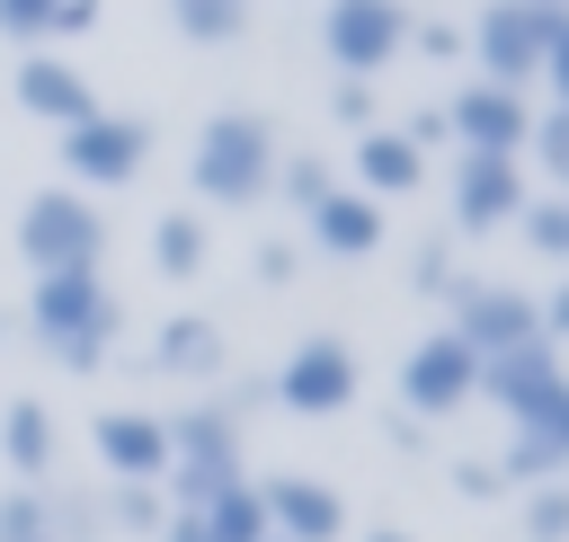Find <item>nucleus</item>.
<instances>
[{
    "label": "nucleus",
    "mask_w": 569,
    "mask_h": 542,
    "mask_svg": "<svg viewBox=\"0 0 569 542\" xmlns=\"http://www.w3.org/2000/svg\"><path fill=\"white\" fill-rule=\"evenodd\" d=\"M169 18H178L187 44H231L249 9H240V0H169Z\"/></svg>",
    "instance_id": "obj_26"
},
{
    "label": "nucleus",
    "mask_w": 569,
    "mask_h": 542,
    "mask_svg": "<svg viewBox=\"0 0 569 542\" xmlns=\"http://www.w3.org/2000/svg\"><path fill=\"white\" fill-rule=\"evenodd\" d=\"M498 480H507V489H516V480H525V489L569 480V373H560V382L516 418V444L498 453Z\"/></svg>",
    "instance_id": "obj_10"
},
{
    "label": "nucleus",
    "mask_w": 569,
    "mask_h": 542,
    "mask_svg": "<svg viewBox=\"0 0 569 542\" xmlns=\"http://www.w3.org/2000/svg\"><path fill=\"white\" fill-rule=\"evenodd\" d=\"M409 9L400 0H329L320 9V44H329V62H338V80H373L382 62H400L409 53Z\"/></svg>",
    "instance_id": "obj_4"
},
{
    "label": "nucleus",
    "mask_w": 569,
    "mask_h": 542,
    "mask_svg": "<svg viewBox=\"0 0 569 542\" xmlns=\"http://www.w3.org/2000/svg\"><path fill=\"white\" fill-rule=\"evenodd\" d=\"M293 267H302L293 240H267V249H258V284H293Z\"/></svg>",
    "instance_id": "obj_37"
},
{
    "label": "nucleus",
    "mask_w": 569,
    "mask_h": 542,
    "mask_svg": "<svg viewBox=\"0 0 569 542\" xmlns=\"http://www.w3.org/2000/svg\"><path fill=\"white\" fill-rule=\"evenodd\" d=\"M525 204H533L525 160H498V151H462V160H453V222H462V231H498V222H516Z\"/></svg>",
    "instance_id": "obj_12"
},
{
    "label": "nucleus",
    "mask_w": 569,
    "mask_h": 542,
    "mask_svg": "<svg viewBox=\"0 0 569 542\" xmlns=\"http://www.w3.org/2000/svg\"><path fill=\"white\" fill-rule=\"evenodd\" d=\"M267 400L276 409H293V418H338L347 400H356V347L347 338H302L284 364H276V382H267Z\"/></svg>",
    "instance_id": "obj_8"
},
{
    "label": "nucleus",
    "mask_w": 569,
    "mask_h": 542,
    "mask_svg": "<svg viewBox=\"0 0 569 542\" xmlns=\"http://www.w3.org/2000/svg\"><path fill=\"white\" fill-rule=\"evenodd\" d=\"M356 187L382 204V195H418L427 187V151L400 133V124H373V133H356Z\"/></svg>",
    "instance_id": "obj_18"
},
{
    "label": "nucleus",
    "mask_w": 569,
    "mask_h": 542,
    "mask_svg": "<svg viewBox=\"0 0 569 542\" xmlns=\"http://www.w3.org/2000/svg\"><path fill=\"white\" fill-rule=\"evenodd\" d=\"M409 284H418V293H445V302H453V293H462L453 240H418V267H409Z\"/></svg>",
    "instance_id": "obj_29"
},
{
    "label": "nucleus",
    "mask_w": 569,
    "mask_h": 542,
    "mask_svg": "<svg viewBox=\"0 0 569 542\" xmlns=\"http://www.w3.org/2000/svg\"><path fill=\"white\" fill-rule=\"evenodd\" d=\"M462 400H480V355H471L453 329H427V338L400 355V409H409V418H453Z\"/></svg>",
    "instance_id": "obj_7"
},
{
    "label": "nucleus",
    "mask_w": 569,
    "mask_h": 542,
    "mask_svg": "<svg viewBox=\"0 0 569 542\" xmlns=\"http://www.w3.org/2000/svg\"><path fill=\"white\" fill-rule=\"evenodd\" d=\"M187 187L204 195V204H258L267 187H276V124L258 116V107H222V116H204V133H196V151H187Z\"/></svg>",
    "instance_id": "obj_1"
},
{
    "label": "nucleus",
    "mask_w": 569,
    "mask_h": 542,
    "mask_svg": "<svg viewBox=\"0 0 569 542\" xmlns=\"http://www.w3.org/2000/svg\"><path fill=\"white\" fill-rule=\"evenodd\" d=\"M525 533H533V542H569V480H542V489L525 498Z\"/></svg>",
    "instance_id": "obj_28"
},
{
    "label": "nucleus",
    "mask_w": 569,
    "mask_h": 542,
    "mask_svg": "<svg viewBox=\"0 0 569 542\" xmlns=\"http://www.w3.org/2000/svg\"><path fill=\"white\" fill-rule=\"evenodd\" d=\"M551 382H560V347H551V338H525V347H507V355H480V400H498L507 418H525Z\"/></svg>",
    "instance_id": "obj_17"
},
{
    "label": "nucleus",
    "mask_w": 569,
    "mask_h": 542,
    "mask_svg": "<svg viewBox=\"0 0 569 542\" xmlns=\"http://www.w3.org/2000/svg\"><path fill=\"white\" fill-rule=\"evenodd\" d=\"M53 9H62V0H0V36H18V44H36V36L53 27Z\"/></svg>",
    "instance_id": "obj_33"
},
{
    "label": "nucleus",
    "mask_w": 569,
    "mask_h": 542,
    "mask_svg": "<svg viewBox=\"0 0 569 542\" xmlns=\"http://www.w3.org/2000/svg\"><path fill=\"white\" fill-rule=\"evenodd\" d=\"M533 9H551V18H569V0H533Z\"/></svg>",
    "instance_id": "obj_40"
},
{
    "label": "nucleus",
    "mask_w": 569,
    "mask_h": 542,
    "mask_svg": "<svg viewBox=\"0 0 569 542\" xmlns=\"http://www.w3.org/2000/svg\"><path fill=\"white\" fill-rule=\"evenodd\" d=\"M542 338H551V347H560V338H569V275H560V293H551V302H542Z\"/></svg>",
    "instance_id": "obj_39"
},
{
    "label": "nucleus",
    "mask_w": 569,
    "mask_h": 542,
    "mask_svg": "<svg viewBox=\"0 0 569 542\" xmlns=\"http://www.w3.org/2000/svg\"><path fill=\"white\" fill-rule=\"evenodd\" d=\"M107 524L151 542V533L169 524V498H160V489H142V480H116V489H107Z\"/></svg>",
    "instance_id": "obj_25"
},
{
    "label": "nucleus",
    "mask_w": 569,
    "mask_h": 542,
    "mask_svg": "<svg viewBox=\"0 0 569 542\" xmlns=\"http://www.w3.org/2000/svg\"><path fill=\"white\" fill-rule=\"evenodd\" d=\"M525 151L551 169V178H569V107H551V116H533V133H525Z\"/></svg>",
    "instance_id": "obj_31"
},
{
    "label": "nucleus",
    "mask_w": 569,
    "mask_h": 542,
    "mask_svg": "<svg viewBox=\"0 0 569 542\" xmlns=\"http://www.w3.org/2000/svg\"><path fill=\"white\" fill-rule=\"evenodd\" d=\"M240 9H249V0H240Z\"/></svg>",
    "instance_id": "obj_44"
},
{
    "label": "nucleus",
    "mask_w": 569,
    "mask_h": 542,
    "mask_svg": "<svg viewBox=\"0 0 569 542\" xmlns=\"http://www.w3.org/2000/svg\"><path fill=\"white\" fill-rule=\"evenodd\" d=\"M18 258H27L36 275H98V258H107V213H98V195H80V187H36L27 213H18Z\"/></svg>",
    "instance_id": "obj_3"
},
{
    "label": "nucleus",
    "mask_w": 569,
    "mask_h": 542,
    "mask_svg": "<svg viewBox=\"0 0 569 542\" xmlns=\"http://www.w3.org/2000/svg\"><path fill=\"white\" fill-rule=\"evenodd\" d=\"M0 542H44V489H0Z\"/></svg>",
    "instance_id": "obj_30"
},
{
    "label": "nucleus",
    "mask_w": 569,
    "mask_h": 542,
    "mask_svg": "<svg viewBox=\"0 0 569 542\" xmlns=\"http://www.w3.org/2000/svg\"><path fill=\"white\" fill-rule=\"evenodd\" d=\"M365 542H409V533H365Z\"/></svg>",
    "instance_id": "obj_41"
},
{
    "label": "nucleus",
    "mask_w": 569,
    "mask_h": 542,
    "mask_svg": "<svg viewBox=\"0 0 569 542\" xmlns=\"http://www.w3.org/2000/svg\"><path fill=\"white\" fill-rule=\"evenodd\" d=\"M445 133L462 151H498V160H525V133H533V107L525 89H498V80H471L453 107H445Z\"/></svg>",
    "instance_id": "obj_11"
},
{
    "label": "nucleus",
    "mask_w": 569,
    "mask_h": 542,
    "mask_svg": "<svg viewBox=\"0 0 569 542\" xmlns=\"http://www.w3.org/2000/svg\"><path fill=\"white\" fill-rule=\"evenodd\" d=\"M151 364H160V373H178V382H213V373L231 364V347H222V329H213L204 311H178V320H160Z\"/></svg>",
    "instance_id": "obj_20"
},
{
    "label": "nucleus",
    "mask_w": 569,
    "mask_h": 542,
    "mask_svg": "<svg viewBox=\"0 0 569 542\" xmlns=\"http://www.w3.org/2000/svg\"><path fill=\"white\" fill-rule=\"evenodd\" d=\"M18 107L44 116L53 133H71L80 116H98V89H89L80 62H62V53H27V62H18Z\"/></svg>",
    "instance_id": "obj_15"
},
{
    "label": "nucleus",
    "mask_w": 569,
    "mask_h": 542,
    "mask_svg": "<svg viewBox=\"0 0 569 542\" xmlns=\"http://www.w3.org/2000/svg\"><path fill=\"white\" fill-rule=\"evenodd\" d=\"M471 355H507V347H525V338H542V302L533 293H516V284H471L462 275V293H453V320H445Z\"/></svg>",
    "instance_id": "obj_9"
},
{
    "label": "nucleus",
    "mask_w": 569,
    "mask_h": 542,
    "mask_svg": "<svg viewBox=\"0 0 569 542\" xmlns=\"http://www.w3.org/2000/svg\"><path fill=\"white\" fill-rule=\"evenodd\" d=\"M151 267L178 275V284L204 275V267H213V231H204V213H160V222H151Z\"/></svg>",
    "instance_id": "obj_22"
},
{
    "label": "nucleus",
    "mask_w": 569,
    "mask_h": 542,
    "mask_svg": "<svg viewBox=\"0 0 569 542\" xmlns=\"http://www.w3.org/2000/svg\"><path fill=\"white\" fill-rule=\"evenodd\" d=\"M542 44H551V9H533V0H489L480 27L462 36V53H480V80H498V89L542 80Z\"/></svg>",
    "instance_id": "obj_6"
},
{
    "label": "nucleus",
    "mask_w": 569,
    "mask_h": 542,
    "mask_svg": "<svg viewBox=\"0 0 569 542\" xmlns=\"http://www.w3.org/2000/svg\"><path fill=\"white\" fill-rule=\"evenodd\" d=\"M0 462L18 471V489H44L53 480V409L44 400H9L0 409Z\"/></svg>",
    "instance_id": "obj_21"
},
{
    "label": "nucleus",
    "mask_w": 569,
    "mask_h": 542,
    "mask_svg": "<svg viewBox=\"0 0 569 542\" xmlns=\"http://www.w3.org/2000/svg\"><path fill=\"white\" fill-rule=\"evenodd\" d=\"M89 444H98V462L116 480H142V489L169 480V418H151V409H107Z\"/></svg>",
    "instance_id": "obj_13"
},
{
    "label": "nucleus",
    "mask_w": 569,
    "mask_h": 542,
    "mask_svg": "<svg viewBox=\"0 0 569 542\" xmlns=\"http://www.w3.org/2000/svg\"><path fill=\"white\" fill-rule=\"evenodd\" d=\"M560 195H569V178H560Z\"/></svg>",
    "instance_id": "obj_42"
},
{
    "label": "nucleus",
    "mask_w": 569,
    "mask_h": 542,
    "mask_svg": "<svg viewBox=\"0 0 569 542\" xmlns=\"http://www.w3.org/2000/svg\"><path fill=\"white\" fill-rule=\"evenodd\" d=\"M142 160H151V116H80L71 133H62V169H71V187L89 195V187H133L142 178Z\"/></svg>",
    "instance_id": "obj_5"
},
{
    "label": "nucleus",
    "mask_w": 569,
    "mask_h": 542,
    "mask_svg": "<svg viewBox=\"0 0 569 542\" xmlns=\"http://www.w3.org/2000/svg\"><path fill=\"white\" fill-rule=\"evenodd\" d=\"M44 542H53V533H44Z\"/></svg>",
    "instance_id": "obj_45"
},
{
    "label": "nucleus",
    "mask_w": 569,
    "mask_h": 542,
    "mask_svg": "<svg viewBox=\"0 0 569 542\" xmlns=\"http://www.w3.org/2000/svg\"><path fill=\"white\" fill-rule=\"evenodd\" d=\"M516 222H525L533 258H560V267H569V195H560V187H551V195H533V204H525Z\"/></svg>",
    "instance_id": "obj_27"
},
{
    "label": "nucleus",
    "mask_w": 569,
    "mask_h": 542,
    "mask_svg": "<svg viewBox=\"0 0 569 542\" xmlns=\"http://www.w3.org/2000/svg\"><path fill=\"white\" fill-rule=\"evenodd\" d=\"M258 506H267V533H276V542H338V533H347L338 489H329V480H302V471L267 480V489H258Z\"/></svg>",
    "instance_id": "obj_14"
},
{
    "label": "nucleus",
    "mask_w": 569,
    "mask_h": 542,
    "mask_svg": "<svg viewBox=\"0 0 569 542\" xmlns=\"http://www.w3.org/2000/svg\"><path fill=\"white\" fill-rule=\"evenodd\" d=\"M542 80H551V107H569V18H551V44H542Z\"/></svg>",
    "instance_id": "obj_34"
},
{
    "label": "nucleus",
    "mask_w": 569,
    "mask_h": 542,
    "mask_svg": "<svg viewBox=\"0 0 569 542\" xmlns=\"http://www.w3.org/2000/svg\"><path fill=\"white\" fill-rule=\"evenodd\" d=\"M267 542H276V533H267Z\"/></svg>",
    "instance_id": "obj_43"
},
{
    "label": "nucleus",
    "mask_w": 569,
    "mask_h": 542,
    "mask_svg": "<svg viewBox=\"0 0 569 542\" xmlns=\"http://www.w3.org/2000/svg\"><path fill=\"white\" fill-rule=\"evenodd\" d=\"M311 240H320V258H347V267H356V258H373V249H382V204H373L365 187H347V178H338V187H329V204L311 213Z\"/></svg>",
    "instance_id": "obj_19"
},
{
    "label": "nucleus",
    "mask_w": 569,
    "mask_h": 542,
    "mask_svg": "<svg viewBox=\"0 0 569 542\" xmlns=\"http://www.w3.org/2000/svg\"><path fill=\"white\" fill-rule=\"evenodd\" d=\"M409 53H427V62H453V53H462V27L427 18V27H409Z\"/></svg>",
    "instance_id": "obj_35"
},
{
    "label": "nucleus",
    "mask_w": 569,
    "mask_h": 542,
    "mask_svg": "<svg viewBox=\"0 0 569 542\" xmlns=\"http://www.w3.org/2000/svg\"><path fill=\"white\" fill-rule=\"evenodd\" d=\"M453 489H462V498H498L507 480H498V462H480V453H471V462H453Z\"/></svg>",
    "instance_id": "obj_36"
},
{
    "label": "nucleus",
    "mask_w": 569,
    "mask_h": 542,
    "mask_svg": "<svg viewBox=\"0 0 569 542\" xmlns=\"http://www.w3.org/2000/svg\"><path fill=\"white\" fill-rule=\"evenodd\" d=\"M44 533H53V542H98V533H107V498H98V489H53V480H44Z\"/></svg>",
    "instance_id": "obj_23"
},
{
    "label": "nucleus",
    "mask_w": 569,
    "mask_h": 542,
    "mask_svg": "<svg viewBox=\"0 0 569 542\" xmlns=\"http://www.w3.org/2000/svg\"><path fill=\"white\" fill-rule=\"evenodd\" d=\"M98 9H107V0H62V9H53V27H44V36H80V27H98Z\"/></svg>",
    "instance_id": "obj_38"
},
{
    "label": "nucleus",
    "mask_w": 569,
    "mask_h": 542,
    "mask_svg": "<svg viewBox=\"0 0 569 542\" xmlns=\"http://www.w3.org/2000/svg\"><path fill=\"white\" fill-rule=\"evenodd\" d=\"M329 116H338L347 133H373V116H382V107H373V80H338V89H329Z\"/></svg>",
    "instance_id": "obj_32"
},
{
    "label": "nucleus",
    "mask_w": 569,
    "mask_h": 542,
    "mask_svg": "<svg viewBox=\"0 0 569 542\" xmlns=\"http://www.w3.org/2000/svg\"><path fill=\"white\" fill-rule=\"evenodd\" d=\"M116 320H124V311H116L107 275H36V293H27L36 347H44L53 364H71V373H98V364H107Z\"/></svg>",
    "instance_id": "obj_2"
},
{
    "label": "nucleus",
    "mask_w": 569,
    "mask_h": 542,
    "mask_svg": "<svg viewBox=\"0 0 569 542\" xmlns=\"http://www.w3.org/2000/svg\"><path fill=\"white\" fill-rule=\"evenodd\" d=\"M329 187H338V169H329L320 151H284V160H276V187H267V195H284L293 213H320V204H329Z\"/></svg>",
    "instance_id": "obj_24"
},
{
    "label": "nucleus",
    "mask_w": 569,
    "mask_h": 542,
    "mask_svg": "<svg viewBox=\"0 0 569 542\" xmlns=\"http://www.w3.org/2000/svg\"><path fill=\"white\" fill-rule=\"evenodd\" d=\"M160 542H267V506H258L249 480H231V489L204 498V506H169Z\"/></svg>",
    "instance_id": "obj_16"
}]
</instances>
